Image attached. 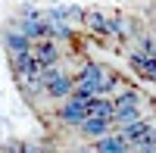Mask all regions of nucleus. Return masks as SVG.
Masks as SVG:
<instances>
[{
    "mask_svg": "<svg viewBox=\"0 0 156 153\" xmlns=\"http://www.w3.org/2000/svg\"><path fill=\"white\" fill-rule=\"evenodd\" d=\"M122 87H125L122 75L109 69V72H106V78H103V84H100V97H115V94L122 91Z\"/></svg>",
    "mask_w": 156,
    "mask_h": 153,
    "instance_id": "obj_11",
    "label": "nucleus"
},
{
    "mask_svg": "<svg viewBox=\"0 0 156 153\" xmlns=\"http://www.w3.org/2000/svg\"><path fill=\"white\" fill-rule=\"evenodd\" d=\"M72 37H75V28L69 22H50V41L62 44V41H72Z\"/></svg>",
    "mask_w": 156,
    "mask_h": 153,
    "instance_id": "obj_12",
    "label": "nucleus"
},
{
    "mask_svg": "<svg viewBox=\"0 0 156 153\" xmlns=\"http://www.w3.org/2000/svg\"><path fill=\"white\" fill-rule=\"evenodd\" d=\"M115 131V125H112V119H100V116H87L81 125H78V134L84 137V141H100V137H106V134H112Z\"/></svg>",
    "mask_w": 156,
    "mask_h": 153,
    "instance_id": "obj_4",
    "label": "nucleus"
},
{
    "mask_svg": "<svg viewBox=\"0 0 156 153\" xmlns=\"http://www.w3.org/2000/svg\"><path fill=\"white\" fill-rule=\"evenodd\" d=\"M112 112H115V103H112V97H94V100L87 103V116L112 119Z\"/></svg>",
    "mask_w": 156,
    "mask_h": 153,
    "instance_id": "obj_10",
    "label": "nucleus"
},
{
    "mask_svg": "<svg viewBox=\"0 0 156 153\" xmlns=\"http://www.w3.org/2000/svg\"><path fill=\"white\" fill-rule=\"evenodd\" d=\"M106 66L103 62H94V59H84L81 66H78V72H75V81L81 84V87H90L97 97H100V84H103V78H106Z\"/></svg>",
    "mask_w": 156,
    "mask_h": 153,
    "instance_id": "obj_1",
    "label": "nucleus"
},
{
    "mask_svg": "<svg viewBox=\"0 0 156 153\" xmlns=\"http://www.w3.org/2000/svg\"><path fill=\"white\" fill-rule=\"evenodd\" d=\"M128 147H131V144L122 137V131H112V134H106V137H100V141L90 144L94 153H125Z\"/></svg>",
    "mask_w": 156,
    "mask_h": 153,
    "instance_id": "obj_8",
    "label": "nucleus"
},
{
    "mask_svg": "<svg viewBox=\"0 0 156 153\" xmlns=\"http://www.w3.org/2000/svg\"><path fill=\"white\" fill-rule=\"evenodd\" d=\"M56 119L66 125V128H78V125L87 119V103H81V100L69 97L66 103H59V106H56Z\"/></svg>",
    "mask_w": 156,
    "mask_h": 153,
    "instance_id": "obj_3",
    "label": "nucleus"
},
{
    "mask_svg": "<svg viewBox=\"0 0 156 153\" xmlns=\"http://www.w3.org/2000/svg\"><path fill=\"white\" fill-rule=\"evenodd\" d=\"M34 59L41 62V69H53V66H62V47L56 41H37L34 44Z\"/></svg>",
    "mask_w": 156,
    "mask_h": 153,
    "instance_id": "obj_5",
    "label": "nucleus"
},
{
    "mask_svg": "<svg viewBox=\"0 0 156 153\" xmlns=\"http://www.w3.org/2000/svg\"><path fill=\"white\" fill-rule=\"evenodd\" d=\"M84 28H87V34H94V37H109V16L103 9H87Z\"/></svg>",
    "mask_w": 156,
    "mask_h": 153,
    "instance_id": "obj_9",
    "label": "nucleus"
},
{
    "mask_svg": "<svg viewBox=\"0 0 156 153\" xmlns=\"http://www.w3.org/2000/svg\"><path fill=\"white\" fill-rule=\"evenodd\" d=\"M75 87H78V81H75V72H59L56 78H50L47 81V87H44V94L50 97V100H56V103H66V100L75 94Z\"/></svg>",
    "mask_w": 156,
    "mask_h": 153,
    "instance_id": "obj_2",
    "label": "nucleus"
},
{
    "mask_svg": "<svg viewBox=\"0 0 156 153\" xmlns=\"http://www.w3.org/2000/svg\"><path fill=\"white\" fill-rule=\"evenodd\" d=\"M3 47H6V53L9 56H19V53H31L34 50V44L28 41V37H25L16 25H9V28L3 31Z\"/></svg>",
    "mask_w": 156,
    "mask_h": 153,
    "instance_id": "obj_7",
    "label": "nucleus"
},
{
    "mask_svg": "<svg viewBox=\"0 0 156 153\" xmlns=\"http://www.w3.org/2000/svg\"><path fill=\"white\" fill-rule=\"evenodd\" d=\"M12 25H16V28L28 37L31 44L50 41V22H47V19H19V16H16V22H12Z\"/></svg>",
    "mask_w": 156,
    "mask_h": 153,
    "instance_id": "obj_6",
    "label": "nucleus"
}]
</instances>
